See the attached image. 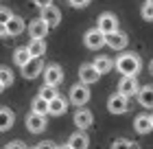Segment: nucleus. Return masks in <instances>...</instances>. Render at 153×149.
<instances>
[{"mask_svg": "<svg viewBox=\"0 0 153 149\" xmlns=\"http://www.w3.org/2000/svg\"><path fill=\"white\" fill-rule=\"evenodd\" d=\"M26 130L31 134H42L46 130V116H39L35 112H29V114H26Z\"/></svg>", "mask_w": 153, "mask_h": 149, "instance_id": "ddd939ff", "label": "nucleus"}, {"mask_svg": "<svg viewBox=\"0 0 153 149\" xmlns=\"http://www.w3.org/2000/svg\"><path fill=\"white\" fill-rule=\"evenodd\" d=\"M90 97H92V92H90L88 86H83V83H74L70 88V103L76 105V108H83L90 101Z\"/></svg>", "mask_w": 153, "mask_h": 149, "instance_id": "7ed1b4c3", "label": "nucleus"}, {"mask_svg": "<svg viewBox=\"0 0 153 149\" xmlns=\"http://www.w3.org/2000/svg\"><path fill=\"white\" fill-rule=\"evenodd\" d=\"M101 79V75L94 70L92 64H81L79 68V83H83V86H92V83H96Z\"/></svg>", "mask_w": 153, "mask_h": 149, "instance_id": "f8f14e48", "label": "nucleus"}, {"mask_svg": "<svg viewBox=\"0 0 153 149\" xmlns=\"http://www.w3.org/2000/svg\"><path fill=\"white\" fill-rule=\"evenodd\" d=\"M4 29H7V37H16V35L24 33V29H26L24 18H20V16H11L9 20H7Z\"/></svg>", "mask_w": 153, "mask_h": 149, "instance_id": "4468645a", "label": "nucleus"}, {"mask_svg": "<svg viewBox=\"0 0 153 149\" xmlns=\"http://www.w3.org/2000/svg\"><path fill=\"white\" fill-rule=\"evenodd\" d=\"M127 44H129V35L125 31H120V29L105 35V46H109L112 51H125Z\"/></svg>", "mask_w": 153, "mask_h": 149, "instance_id": "20e7f679", "label": "nucleus"}, {"mask_svg": "<svg viewBox=\"0 0 153 149\" xmlns=\"http://www.w3.org/2000/svg\"><path fill=\"white\" fill-rule=\"evenodd\" d=\"M107 110L112 112V114H127L129 112V99L114 92V94L107 99Z\"/></svg>", "mask_w": 153, "mask_h": 149, "instance_id": "423d86ee", "label": "nucleus"}, {"mask_svg": "<svg viewBox=\"0 0 153 149\" xmlns=\"http://www.w3.org/2000/svg\"><path fill=\"white\" fill-rule=\"evenodd\" d=\"M0 83H2L4 88L13 83V70L9 66H0Z\"/></svg>", "mask_w": 153, "mask_h": 149, "instance_id": "a878e982", "label": "nucleus"}, {"mask_svg": "<svg viewBox=\"0 0 153 149\" xmlns=\"http://www.w3.org/2000/svg\"><path fill=\"white\" fill-rule=\"evenodd\" d=\"M39 20H44V24L48 26V29H55V26H59V22H61V11L55 4H48V7L42 9Z\"/></svg>", "mask_w": 153, "mask_h": 149, "instance_id": "6e6552de", "label": "nucleus"}, {"mask_svg": "<svg viewBox=\"0 0 153 149\" xmlns=\"http://www.w3.org/2000/svg\"><path fill=\"white\" fill-rule=\"evenodd\" d=\"M129 149H140V145L134 143V140H129Z\"/></svg>", "mask_w": 153, "mask_h": 149, "instance_id": "f704fd0d", "label": "nucleus"}, {"mask_svg": "<svg viewBox=\"0 0 153 149\" xmlns=\"http://www.w3.org/2000/svg\"><path fill=\"white\" fill-rule=\"evenodd\" d=\"M31 59V55H29V51H26V46H20V48H16V53H13V61L18 64L20 68L24 66L26 61Z\"/></svg>", "mask_w": 153, "mask_h": 149, "instance_id": "5701e85b", "label": "nucleus"}, {"mask_svg": "<svg viewBox=\"0 0 153 149\" xmlns=\"http://www.w3.org/2000/svg\"><path fill=\"white\" fill-rule=\"evenodd\" d=\"M138 90H140V83H138V77H123L120 83H118V94H123V97H136L138 94Z\"/></svg>", "mask_w": 153, "mask_h": 149, "instance_id": "1a4fd4ad", "label": "nucleus"}, {"mask_svg": "<svg viewBox=\"0 0 153 149\" xmlns=\"http://www.w3.org/2000/svg\"><path fill=\"white\" fill-rule=\"evenodd\" d=\"M0 37H7V29H4V24H0Z\"/></svg>", "mask_w": 153, "mask_h": 149, "instance_id": "72a5a7b5", "label": "nucleus"}, {"mask_svg": "<svg viewBox=\"0 0 153 149\" xmlns=\"http://www.w3.org/2000/svg\"><path fill=\"white\" fill-rule=\"evenodd\" d=\"M149 73L153 75V59H151V64H149Z\"/></svg>", "mask_w": 153, "mask_h": 149, "instance_id": "c9c22d12", "label": "nucleus"}, {"mask_svg": "<svg viewBox=\"0 0 153 149\" xmlns=\"http://www.w3.org/2000/svg\"><path fill=\"white\" fill-rule=\"evenodd\" d=\"M68 110V101L61 97H55L53 101H48V116H64Z\"/></svg>", "mask_w": 153, "mask_h": 149, "instance_id": "f3484780", "label": "nucleus"}, {"mask_svg": "<svg viewBox=\"0 0 153 149\" xmlns=\"http://www.w3.org/2000/svg\"><path fill=\"white\" fill-rule=\"evenodd\" d=\"M109 149H129V140L127 138H118V140H114L112 143V147Z\"/></svg>", "mask_w": 153, "mask_h": 149, "instance_id": "cd10ccee", "label": "nucleus"}, {"mask_svg": "<svg viewBox=\"0 0 153 149\" xmlns=\"http://www.w3.org/2000/svg\"><path fill=\"white\" fill-rule=\"evenodd\" d=\"M31 149H35V147H31Z\"/></svg>", "mask_w": 153, "mask_h": 149, "instance_id": "a19ab883", "label": "nucleus"}, {"mask_svg": "<svg viewBox=\"0 0 153 149\" xmlns=\"http://www.w3.org/2000/svg\"><path fill=\"white\" fill-rule=\"evenodd\" d=\"M35 7H39V9H44V7H48V4H53V0H31Z\"/></svg>", "mask_w": 153, "mask_h": 149, "instance_id": "473e14b6", "label": "nucleus"}, {"mask_svg": "<svg viewBox=\"0 0 153 149\" xmlns=\"http://www.w3.org/2000/svg\"><path fill=\"white\" fill-rule=\"evenodd\" d=\"M37 97L44 99V101H53L55 97H59V92H57V88H53V86H42Z\"/></svg>", "mask_w": 153, "mask_h": 149, "instance_id": "393cba45", "label": "nucleus"}, {"mask_svg": "<svg viewBox=\"0 0 153 149\" xmlns=\"http://www.w3.org/2000/svg\"><path fill=\"white\" fill-rule=\"evenodd\" d=\"M83 44H85L90 51H99V48L105 46V35L94 26V29L85 31V35H83Z\"/></svg>", "mask_w": 153, "mask_h": 149, "instance_id": "0eeeda50", "label": "nucleus"}, {"mask_svg": "<svg viewBox=\"0 0 153 149\" xmlns=\"http://www.w3.org/2000/svg\"><path fill=\"white\" fill-rule=\"evenodd\" d=\"M2 90H4V86H2V83H0V94H2Z\"/></svg>", "mask_w": 153, "mask_h": 149, "instance_id": "4c0bfd02", "label": "nucleus"}, {"mask_svg": "<svg viewBox=\"0 0 153 149\" xmlns=\"http://www.w3.org/2000/svg\"><path fill=\"white\" fill-rule=\"evenodd\" d=\"M92 66H94V70L99 75H105V73H109V70L114 68V61L107 57V55H96V59L92 61Z\"/></svg>", "mask_w": 153, "mask_h": 149, "instance_id": "aec40b11", "label": "nucleus"}, {"mask_svg": "<svg viewBox=\"0 0 153 149\" xmlns=\"http://www.w3.org/2000/svg\"><path fill=\"white\" fill-rule=\"evenodd\" d=\"M42 77H44V86H53L57 88L61 81H64V70H61L59 64H48L42 70Z\"/></svg>", "mask_w": 153, "mask_h": 149, "instance_id": "f03ea898", "label": "nucleus"}, {"mask_svg": "<svg viewBox=\"0 0 153 149\" xmlns=\"http://www.w3.org/2000/svg\"><path fill=\"white\" fill-rule=\"evenodd\" d=\"M147 4H153V0H147Z\"/></svg>", "mask_w": 153, "mask_h": 149, "instance_id": "58836bf2", "label": "nucleus"}, {"mask_svg": "<svg viewBox=\"0 0 153 149\" xmlns=\"http://www.w3.org/2000/svg\"><path fill=\"white\" fill-rule=\"evenodd\" d=\"M149 116H151V125H153V114H149Z\"/></svg>", "mask_w": 153, "mask_h": 149, "instance_id": "ea45409f", "label": "nucleus"}, {"mask_svg": "<svg viewBox=\"0 0 153 149\" xmlns=\"http://www.w3.org/2000/svg\"><path fill=\"white\" fill-rule=\"evenodd\" d=\"M4 149H26V147H24L22 140H11V143H7Z\"/></svg>", "mask_w": 153, "mask_h": 149, "instance_id": "7c9ffc66", "label": "nucleus"}, {"mask_svg": "<svg viewBox=\"0 0 153 149\" xmlns=\"http://www.w3.org/2000/svg\"><path fill=\"white\" fill-rule=\"evenodd\" d=\"M70 2V7H74V9H83V7L90 4V0H68Z\"/></svg>", "mask_w": 153, "mask_h": 149, "instance_id": "c756f323", "label": "nucleus"}, {"mask_svg": "<svg viewBox=\"0 0 153 149\" xmlns=\"http://www.w3.org/2000/svg\"><path fill=\"white\" fill-rule=\"evenodd\" d=\"M136 97H138V101H140L142 108L153 110V86H140Z\"/></svg>", "mask_w": 153, "mask_h": 149, "instance_id": "a211bd4d", "label": "nucleus"}, {"mask_svg": "<svg viewBox=\"0 0 153 149\" xmlns=\"http://www.w3.org/2000/svg\"><path fill=\"white\" fill-rule=\"evenodd\" d=\"M57 149H70V147H68V145H61V147H57Z\"/></svg>", "mask_w": 153, "mask_h": 149, "instance_id": "e433bc0d", "label": "nucleus"}, {"mask_svg": "<svg viewBox=\"0 0 153 149\" xmlns=\"http://www.w3.org/2000/svg\"><path fill=\"white\" fill-rule=\"evenodd\" d=\"M16 123V114L9 108H0V132H9Z\"/></svg>", "mask_w": 153, "mask_h": 149, "instance_id": "412c9836", "label": "nucleus"}, {"mask_svg": "<svg viewBox=\"0 0 153 149\" xmlns=\"http://www.w3.org/2000/svg\"><path fill=\"white\" fill-rule=\"evenodd\" d=\"M72 121H74V125L79 127V132H85L88 127H92V123H94V114H92L88 108H79V110L74 112Z\"/></svg>", "mask_w": 153, "mask_h": 149, "instance_id": "9b49d317", "label": "nucleus"}, {"mask_svg": "<svg viewBox=\"0 0 153 149\" xmlns=\"http://www.w3.org/2000/svg\"><path fill=\"white\" fill-rule=\"evenodd\" d=\"M13 13L9 9H4V7H0V24H7V20H9Z\"/></svg>", "mask_w": 153, "mask_h": 149, "instance_id": "c85d7f7f", "label": "nucleus"}, {"mask_svg": "<svg viewBox=\"0 0 153 149\" xmlns=\"http://www.w3.org/2000/svg\"><path fill=\"white\" fill-rule=\"evenodd\" d=\"M96 29H99L103 35L118 31V18L114 16L112 11H105V13H101V16H99V20H96Z\"/></svg>", "mask_w": 153, "mask_h": 149, "instance_id": "39448f33", "label": "nucleus"}, {"mask_svg": "<svg viewBox=\"0 0 153 149\" xmlns=\"http://www.w3.org/2000/svg\"><path fill=\"white\" fill-rule=\"evenodd\" d=\"M114 66H116V70L123 77H138V75H140V70H142V59H140V55H138V53L127 51V53L118 55V59L114 61Z\"/></svg>", "mask_w": 153, "mask_h": 149, "instance_id": "f257e3e1", "label": "nucleus"}, {"mask_svg": "<svg viewBox=\"0 0 153 149\" xmlns=\"http://www.w3.org/2000/svg\"><path fill=\"white\" fill-rule=\"evenodd\" d=\"M31 112H35V114H39V116H48V101L35 97L33 99V110Z\"/></svg>", "mask_w": 153, "mask_h": 149, "instance_id": "b1692460", "label": "nucleus"}, {"mask_svg": "<svg viewBox=\"0 0 153 149\" xmlns=\"http://www.w3.org/2000/svg\"><path fill=\"white\" fill-rule=\"evenodd\" d=\"M35 149H57V145L51 143V140H42V143H39Z\"/></svg>", "mask_w": 153, "mask_h": 149, "instance_id": "2f4dec72", "label": "nucleus"}, {"mask_svg": "<svg viewBox=\"0 0 153 149\" xmlns=\"http://www.w3.org/2000/svg\"><path fill=\"white\" fill-rule=\"evenodd\" d=\"M70 149H88L90 147V136L85 132H74L70 138H68V143H66Z\"/></svg>", "mask_w": 153, "mask_h": 149, "instance_id": "dca6fc26", "label": "nucleus"}, {"mask_svg": "<svg viewBox=\"0 0 153 149\" xmlns=\"http://www.w3.org/2000/svg\"><path fill=\"white\" fill-rule=\"evenodd\" d=\"M26 51H29L31 57H42V55L46 53V42L44 40H31L29 44H26Z\"/></svg>", "mask_w": 153, "mask_h": 149, "instance_id": "4be33fe9", "label": "nucleus"}, {"mask_svg": "<svg viewBox=\"0 0 153 149\" xmlns=\"http://www.w3.org/2000/svg\"><path fill=\"white\" fill-rule=\"evenodd\" d=\"M48 26L44 24V20H31V24H29V35H31V40H44L46 35H48Z\"/></svg>", "mask_w": 153, "mask_h": 149, "instance_id": "2eb2a0df", "label": "nucleus"}, {"mask_svg": "<svg viewBox=\"0 0 153 149\" xmlns=\"http://www.w3.org/2000/svg\"><path fill=\"white\" fill-rule=\"evenodd\" d=\"M134 130L138 132V134H149L151 130H153V125H151V116L149 114H138L136 118H134Z\"/></svg>", "mask_w": 153, "mask_h": 149, "instance_id": "6ab92c4d", "label": "nucleus"}, {"mask_svg": "<svg viewBox=\"0 0 153 149\" xmlns=\"http://www.w3.org/2000/svg\"><path fill=\"white\" fill-rule=\"evenodd\" d=\"M140 16H142V20H149V22H153V4H147V2H144L142 9H140Z\"/></svg>", "mask_w": 153, "mask_h": 149, "instance_id": "bb28decb", "label": "nucleus"}, {"mask_svg": "<svg viewBox=\"0 0 153 149\" xmlns=\"http://www.w3.org/2000/svg\"><path fill=\"white\" fill-rule=\"evenodd\" d=\"M42 70H44V61H42V57H31L22 66V77H24V79H35V77L42 75Z\"/></svg>", "mask_w": 153, "mask_h": 149, "instance_id": "9d476101", "label": "nucleus"}]
</instances>
